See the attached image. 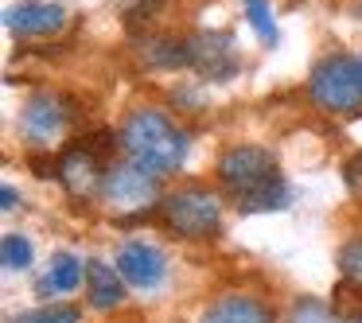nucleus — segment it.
I'll return each instance as SVG.
<instances>
[{"mask_svg":"<svg viewBox=\"0 0 362 323\" xmlns=\"http://www.w3.org/2000/svg\"><path fill=\"white\" fill-rule=\"evenodd\" d=\"M117 141L129 164H136L141 172L156 175V180L180 172L183 160H187V133L156 105L129 110L117 129Z\"/></svg>","mask_w":362,"mask_h":323,"instance_id":"obj_1","label":"nucleus"},{"mask_svg":"<svg viewBox=\"0 0 362 323\" xmlns=\"http://www.w3.org/2000/svg\"><path fill=\"white\" fill-rule=\"evenodd\" d=\"M308 98L323 113H362V63L358 55H323L308 74Z\"/></svg>","mask_w":362,"mask_h":323,"instance_id":"obj_2","label":"nucleus"},{"mask_svg":"<svg viewBox=\"0 0 362 323\" xmlns=\"http://www.w3.org/2000/svg\"><path fill=\"white\" fill-rule=\"evenodd\" d=\"M160 222L172 230L175 237H187V242H206L222 230V199L211 187H180L172 195L160 199Z\"/></svg>","mask_w":362,"mask_h":323,"instance_id":"obj_3","label":"nucleus"},{"mask_svg":"<svg viewBox=\"0 0 362 323\" xmlns=\"http://www.w3.org/2000/svg\"><path fill=\"white\" fill-rule=\"evenodd\" d=\"M276 175H281V168H276L273 152L261 148V144H230L218 156V164H214V180H218V187L226 191L234 203L245 195H253L257 187H265Z\"/></svg>","mask_w":362,"mask_h":323,"instance_id":"obj_4","label":"nucleus"},{"mask_svg":"<svg viewBox=\"0 0 362 323\" xmlns=\"http://www.w3.org/2000/svg\"><path fill=\"white\" fill-rule=\"evenodd\" d=\"M242 66L238 43L230 32H191L187 35V71L203 74L211 82H230Z\"/></svg>","mask_w":362,"mask_h":323,"instance_id":"obj_5","label":"nucleus"},{"mask_svg":"<svg viewBox=\"0 0 362 323\" xmlns=\"http://www.w3.org/2000/svg\"><path fill=\"white\" fill-rule=\"evenodd\" d=\"M102 203L117 206V211H144L160 199V187H156V175L141 172L136 164H110L105 168V180H102Z\"/></svg>","mask_w":362,"mask_h":323,"instance_id":"obj_6","label":"nucleus"},{"mask_svg":"<svg viewBox=\"0 0 362 323\" xmlns=\"http://www.w3.org/2000/svg\"><path fill=\"white\" fill-rule=\"evenodd\" d=\"M55 180L63 183L71 195H94V191H102V180H105L102 152H98L86 136H82L78 144H66V148L59 152Z\"/></svg>","mask_w":362,"mask_h":323,"instance_id":"obj_7","label":"nucleus"},{"mask_svg":"<svg viewBox=\"0 0 362 323\" xmlns=\"http://www.w3.org/2000/svg\"><path fill=\"white\" fill-rule=\"evenodd\" d=\"M66 117H71V110H66L63 94H55V90H35L24 102V110H20V129H24V136L32 144H51L66 129Z\"/></svg>","mask_w":362,"mask_h":323,"instance_id":"obj_8","label":"nucleus"},{"mask_svg":"<svg viewBox=\"0 0 362 323\" xmlns=\"http://www.w3.org/2000/svg\"><path fill=\"white\" fill-rule=\"evenodd\" d=\"M117 273L125 276V284L152 292V288L164 284L168 261H164V253H160L152 242H125L117 249Z\"/></svg>","mask_w":362,"mask_h":323,"instance_id":"obj_9","label":"nucleus"},{"mask_svg":"<svg viewBox=\"0 0 362 323\" xmlns=\"http://www.w3.org/2000/svg\"><path fill=\"white\" fill-rule=\"evenodd\" d=\"M63 24H66V12L59 4H43V0L16 4V8L4 12V28L16 40H47V35L63 32Z\"/></svg>","mask_w":362,"mask_h":323,"instance_id":"obj_10","label":"nucleus"},{"mask_svg":"<svg viewBox=\"0 0 362 323\" xmlns=\"http://www.w3.org/2000/svg\"><path fill=\"white\" fill-rule=\"evenodd\" d=\"M199 323H276V312L250 292H226L203 307Z\"/></svg>","mask_w":362,"mask_h":323,"instance_id":"obj_11","label":"nucleus"},{"mask_svg":"<svg viewBox=\"0 0 362 323\" xmlns=\"http://www.w3.org/2000/svg\"><path fill=\"white\" fill-rule=\"evenodd\" d=\"M86 296H90V307L113 312V307H121V300H125V276L98 257L86 261Z\"/></svg>","mask_w":362,"mask_h":323,"instance_id":"obj_12","label":"nucleus"},{"mask_svg":"<svg viewBox=\"0 0 362 323\" xmlns=\"http://www.w3.org/2000/svg\"><path fill=\"white\" fill-rule=\"evenodd\" d=\"M141 59L152 71H187V35H144Z\"/></svg>","mask_w":362,"mask_h":323,"instance_id":"obj_13","label":"nucleus"},{"mask_svg":"<svg viewBox=\"0 0 362 323\" xmlns=\"http://www.w3.org/2000/svg\"><path fill=\"white\" fill-rule=\"evenodd\" d=\"M82 276H86V265L74 253H59V257H51V269L40 281V292L43 296H51V292H74L82 284Z\"/></svg>","mask_w":362,"mask_h":323,"instance_id":"obj_14","label":"nucleus"},{"mask_svg":"<svg viewBox=\"0 0 362 323\" xmlns=\"http://www.w3.org/2000/svg\"><path fill=\"white\" fill-rule=\"evenodd\" d=\"M238 211L242 214H261V211H284L288 206V183H284V175H276V180H269L265 187H257L253 195L238 199Z\"/></svg>","mask_w":362,"mask_h":323,"instance_id":"obj_15","label":"nucleus"},{"mask_svg":"<svg viewBox=\"0 0 362 323\" xmlns=\"http://www.w3.org/2000/svg\"><path fill=\"white\" fill-rule=\"evenodd\" d=\"M242 8H245L250 28L257 32V40L265 43V47H273V43H276V24H273V8H269V0H242Z\"/></svg>","mask_w":362,"mask_h":323,"instance_id":"obj_16","label":"nucleus"},{"mask_svg":"<svg viewBox=\"0 0 362 323\" xmlns=\"http://www.w3.org/2000/svg\"><path fill=\"white\" fill-rule=\"evenodd\" d=\"M284 323H339V312H331V304H323L315 296H300L288 307V319Z\"/></svg>","mask_w":362,"mask_h":323,"instance_id":"obj_17","label":"nucleus"},{"mask_svg":"<svg viewBox=\"0 0 362 323\" xmlns=\"http://www.w3.org/2000/svg\"><path fill=\"white\" fill-rule=\"evenodd\" d=\"M32 242H28L24 234H4L0 237V265L12 269V273H20V269L32 265Z\"/></svg>","mask_w":362,"mask_h":323,"instance_id":"obj_18","label":"nucleus"},{"mask_svg":"<svg viewBox=\"0 0 362 323\" xmlns=\"http://www.w3.org/2000/svg\"><path fill=\"white\" fill-rule=\"evenodd\" d=\"M82 312L74 304H43L32 307V312H20L12 323H78Z\"/></svg>","mask_w":362,"mask_h":323,"instance_id":"obj_19","label":"nucleus"},{"mask_svg":"<svg viewBox=\"0 0 362 323\" xmlns=\"http://www.w3.org/2000/svg\"><path fill=\"white\" fill-rule=\"evenodd\" d=\"M339 273L346 276V284L362 288V237H354V242H346L339 249Z\"/></svg>","mask_w":362,"mask_h":323,"instance_id":"obj_20","label":"nucleus"},{"mask_svg":"<svg viewBox=\"0 0 362 323\" xmlns=\"http://www.w3.org/2000/svg\"><path fill=\"white\" fill-rule=\"evenodd\" d=\"M168 0H133L129 4V12H125V20H129V28H136V24H148L152 16H156L160 8H164Z\"/></svg>","mask_w":362,"mask_h":323,"instance_id":"obj_21","label":"nucleus"},{"mask_svg":"<svg viewBox=\"0 0 362 323\" xmlns=\"http://www.w3.org/2000/svg\"><path fill=\"white\" fill-rule=\"evenodd\" d=\"M343 180H346V187H351V195H362V152H354L343 164Z\"/></svg>","mask_w":362,"mask_h":323,"instance_id":"obj_22","label":"nucleus"},{"mask_svg":"<svg viewBox=\"0 0 362 323\" xmlns=\"http://www.w3.org/2000/svg\"><path fill=\"white\" fill-rule=\"evenodd\" d=\"M16 203H20V191L12 187V183H4V187H0V206H4V211H16Z\"/></svg>","mask_w":362,"mask_h":323,"instance_id":"obj_23","label":"nucleus"},{"mask_svg":"<svg viewBox=\"0 0 362 323\" xmlns=\"http://www.w3.org/2000/svg\"><path fill=\"white\" fill-rule=\"evenodd\" d=\"M339 323H362V319H354V315H346V319H343V315H339Z\"/></svg>","mask_w":362,"mask_h":323,"instance_id":"obj_24","label":"nucleus"},{"mask_svg":"<svg viewBox=\"0 0 362 323\" xmlns=\"http://www.w3.org/2000/svg\"><path fill=\"white\" fill-rule=\"evenodd\" d=\"M24 4H32V0H24Z\"/></svg>","mask_w":362,"mask_h":323,"instance_id":"obj_25","label":"nucleus"},{"mask_svg":"<svg viewBox=\"0 0 362 323\" xmlns=\"http://www.w3.org/2000/svg\"><path fill=\"white\" fill-rule=\"evenodd\" d=\"M358 63H362V55H358Z\"/></svg>","mask_w":362,"mask_h":323,"instance_id":"obj_26","label":"nucleus"}]
</instances>
